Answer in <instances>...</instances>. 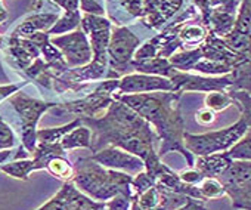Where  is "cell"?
<instances>
[{
    "label": "cell",
    "instance_id": "cell-1",
    "mask_svg": "<svg viewBox=\"0 0 251 210\" xmlns=\"http://www.w3.org/2000/svg\"><path fill=\"white\" fill-rule=\"evenodd\" d=\"M80 120L92 131V153L108 145L121 148L139 157L145 164L147 173L155 181L172 170L160 160L155 151V144L160 141L157 132L126 104L114 99L100 117H84Z\"/></svg>",
    "mask_w": 251,
    "mask_h": 210
},
{
    "label": "cell",
    "instance_id": "cell-2",
    "mask_svg": "<svg viewBox=\"0 0 251 210\" xmlns=\"http://www.w3.org/2000/svg\"><path fill=\"white\" fill-rule=\"evenodd\" d=\"M180 92H150V93H112V98L127 105L151 126H154L161 147L160 158L170 151H179L189 167H194V154L183 145L185 123L180 111Z\"/></svg>",
    "mask_w": 251,
    "mask_h": 210
},
{
    "label": "cell",
    "instance_id": "cell-3",
    "mask_svg": "<svg viewBox=\"0 0 251 210\" xmlns=\"http://www.w3.org/2000/svg\"><path fill=\"white\" fill-rule=\"evenodd\" d=\"M73 166V184L92 200L108 201L118 194L132 197V175L106 169L90 157H78Z\"/></svg>",
    "mask_w": 251,
    "mask_h": 210
},
{
    "label": "cell",
    "instance_id": "cell-4",
    "mask_svg": "<svg viewBox=\"0 0 251 210\" xmlns=\"http://www.w3.org/2000/svg\"><path fill=\"white\" fill-rule=\"evenodd\" d=\"M9 104L18 116L23 147L33 154L37 145V123L43 113L58 107V104L30 98L23 92H17L9 96Z\"/></svg>",
    "mask_w": 251,
    "mask_h": 210
},
{
    "label": "cell",
    "instance_id": "cell-5",
    "mask_svg": "<svg viewBox=\"0 0 251 210\" xmlns=\"http://www.w3.org/2000/svg\"><path fill=\"white\" fill-rule=\"evenodd\" d=\"M248 131V126L242 119H239L235 125L201 135L186 133L183 135L185 148L194 156H208L214 153H225L230 147H233Z\"/></svg>",
    "mask_w": 251,
    "mask_h": 210
},
{
    "label": "cell",
    "instance_id": "cell-6",
    "mask_svg": "<svg viewBox=\"0 0 251 210\" xmlns=\"http://www.w3.org/2000/svg\"><path fill=\"white\" fill-rule=\"evenodd\" d=\"M121 6L135 17H142L150 28H160L182 6L183 0H120Z\"/></svg>",
    "mask_w": 251,
    "mask_h": 210
},
{
    "label": "cell",
    "instance_id": "cell-7",
    "mask_svg": "<svg viewBox=\"0 0 251 210\" xmlns=\"http://www.w3.org/2000/svg\"><path fill=\"white\" fill-rule=\"evenodd\" d=\"M139 45V37L135 36L127 27H111L106 53L108 62L117 74L130 70V62L133 61V55Z\"/></svg>",
    "mask_w": 251,
    "mask_h": 210
},
{
    "label": "cell",
    "instance_id": "cell-8",
    "mask_svg": "<svg viewBox=\"0 0 251 210\" xmlns=\"http://www.w3.org/2000/svg\"><path fill=\"white\" fill-rule=\"evenodd\" d=\"M50 43L55 45L68 67H84L92 61V46L83 28H75L70 34L52 37Z\"/></svg>",
    "mask_w": 251,
    "mask_h": 210
},
{
    "label": "cell",
    "instance_id": "cell-9",
    "mask_svg": "<svg viewBox=\"0 0 251 210\" xmlns=\"http://www.w3.org/2000/svg\"><path fill=\"white\" fill-rule=\"evenodd\" d=\"M93 161L99 163L100 166L106 167V169H112V170H120V172H126V173H139L142 170H145V164L144 161L127 153L121 148L108 145L96 153H93L92 156H89Z\"/></svg>",
    "mask_w": 251,
    "mask_h": 210
},
{
    "label": "cell",
    "instance_id": "cell-10",
    "mask_svg": "<svg viewBox=\"0 0 251 210\" xmlns=\"http://www.w3.org/2000/svg\"><path fill=\"white\" fill-rule=\"evenodd\" d=\"M118 93H150L173 92V83L167 77L151 74H127L118 79Z\"/></svg>",
    "mask_w": 251,
    "mask_h": 210
},
{
    "label": "cell",
    "instance_id": "cell-11",
    "mask_svg": "<svg viewBox=\"0 0 251 210\" xmlns=\"http://www.w3.org/2000/svg\"><path fill=\"white\" fill-rule=\"evenodd\" d=\"M58 20H59V17L55 12L34 14V15L27 17L23 23H20L9 36L11 37H23V39H27L31 34H34V33L48 31Z\"/></svg>",
    "mask_w": 251,
    "mask_h": 210
},
{
    "label": "cell",
    "instance_id": "cell-12",
    "mask_svg": "<svg viewBox=\"0 0 251 210\" xmlns=\"http://www.w3.org/2000/svg\"><path fill=\"white\" fill-rule=\"evenodd\" d=\"M232 163L227 153H214L208 156H197L194 169H197L204 178H219Z\"/></svg>",
    "mask_w": 251,
    "mask_h": 210
},
{
    "label": "cell",
    "instance_id": "cell-13",
    "mask_svg": "<svg viewBox=\"0 0 251 210\" xmlns=\"http://www.w3.org/2000/svg\"><path fill=\"white\" fill-rule=\"evenodd\" d=\"M61 145L65 151L75 150V148L90 150V147H92V131L87 126L81 125V126L73 129L71 132H68L61 139Z\"/></svg>",
    "mask_w": 251,
    "mask_h": 210
},
{
    "label": "cell",
    "instance_id": "cell-14",
    "mask_svg": "<svg viewBox=\"0 0 251 210\" xmlns=\"http://www.w3.org/2000/svg\"><path fill=\"white\" fill-rule=\"evenodd\" d=\"M83 122L80 119H75L74 122L65 125V126H59V128H53V129H39L37 131V142H45V144H56L61 142V139L71 132L73 129L81 126Z\"/></svg>",
    "mask_w": 251,
    "mask_h": 210
},
{
    "label": "cell",
    "instance_id": "cell-15",
    "mask_svg": "<svg viewBox=\"0 0 251 210\" xmlns=\"http://www.w3.org/2000/svg\"><path fill=\"white\" fill-rule=\"evenodd\" d=\"M0 170L8 173L12 178L27 181L28 179V175L36 170V166H34L33 158L31 160L24 158V160H14V161L6 163V164H0Z\"/></svg>",
    "mask_w": 251,
    "mask_h": 210
},
{
    "label": "cell",
    "instance_id": "cell-16",
    "mask_svg": "<svg viewBox=\"0 0 251 210\" xmlns=\"http://www.w3.org/2000/svg\"><path fill=\"white\" fill-rule=\"evenodd\" d=\"M155 186L160 194V203H158L157 210H177L182 206H185L189 198L183 194H177V192L169 191L163 186H158L157 184H155Z\"/></svg>",
    "mask_w": 251,
    "mask_h": 210
},
{
    "label": "cell",
    "instance_id": "cell-17",
    "mask_svg": "<svg viewBox=\"0 0 251 210\" xmlns=\"http://www.w3.org/2000/svg\"><path fill=\"white\" fill-rule=\"evenodd\" d=\"M81 24V15H80V11H75V12H65L46 33L49 36L52 34H62V33H67V31H73L75 28H78Z\"/></svg>",
    "mask_w": 251,
    "mask_h": 210
},
{
    "label": "cell",
    "instance_id": "cell-18",
    "mask_svg": "<svg viewBox=\"0 0 251 210\" xmlns=\"http://www.w3.org/2000/svg\"><path fill=\"white\" fill-rule=\"evenodd\" d=\"M207 30L204 26L200 24H185L179 31V40L182 46H191L198 45L207 37Z\"/></svg>",
    "mask_w": 251,
    "mask_h": 210
},
{
    "label": "cell",
    "instance_id": "cell-19",
    "mask_svg": "<svg viewBox=\"0 0 251 210\" xmlns=\"http://www.w3.org/2000/svg\"><path fill=\"white\" fill-rule=\"evenodd\" d=\"M226 93L233 99L241 111V119L245 122L248 129L251 128V95L245 90H226Z\"/></svg>",
    "mask_w": 251,
    "mask_h": 210
},
{
    "label": "cell",
    "instance_id": "cell-20",
    "mask_svg": "<svg viewBox=\"0 0 251 210\" xmlns=\"http://www.w3.org/2000/svg\"><path fill=\"white\" fill-rule=\"evenodd\" d=\"M46 169L56 178L68 182V181H73V176H74V166L65 158V157H53L49 160Z\"/></svg>",
    "mask_w": 251,
    "mask_h": 210
},
{
    "label": "cell",
    "instance_id": "cell-21",
    "mask_svg": "<svg viewBox=\"0 0 251 210\" xmlns=\"http://www.w3.org/2000/svg\"><path fill=\"white\" fill-rule=\"evenodd\" d=\"M198 189L201 194V198L204 201L211 200V198H220L223 197L225 192V186L220 182L219 178H204L200 184H198Z\"/></svg>",
    "mask_w": 251,
    "mask_h": 210
},
{
    "label": "cell",
    "instance_id": "cell-22",
    "mask_svg": "<svg viewBox=\"0 0 251 210\" xmlns=\"http://www.w3.org/2000/svg\"><path fill=\"white\" fill-rule=\"evenodd\" d=\"M204 104H205V107L210 108L211 111L219 113V111L226 110L230 104H233V99L226 93V90H213V92L207 93Z\"/></svg>",
    "mask_w": 251,
    "mask_h": 210
},
{
    "label": "cell",
    "instance_id": "cell-23",
    "mask_svg": "<svg viewBox=\"0 0 251 210\" xmlns=\"http://www.w3.org/2000/svg\"><path fill=\"white\" fill-rule=\"evenodd\" d=\"M226 153L232 160L251 161V131H247L245 135L233 147H230Z\"/></svg>",
    "mask_w": 251,
    "mask_h": 210
},
{
    "label": "cell",
    "instance_id": "cell-24",
    "mask_svg": "<svg viewBox=\"0 0 251 210\" xmlns=\"http://www.w3.org/2000/svg\"><path fill=\"white\" fill-rule=\"evenodd\" d=\"M135 200L141 210H157L158 203H160V194H158L157 186L154 185L152 188H150L148 191H145Z\"/></svg>",
    "mask_w": 251,
    "mask_h": 210
},
{
    "label": "cell",
    "instance_id": "cell-25",
    "mask_svg": "<svg viewBox=\"0 0 251 210\" xmlns=\"http://www.w3.org/2000/svg\"><path fill=\"white\" fill-rule=\"evenodd\" d=\"M15 144H17V138L12 128L0 116V151L11 150L15 147Z\"/></svg>",
    "mask_w": 251,
    "mask_h": 210
},
{
    "label": "cell",
    "instance_id": "cell-26",
    "mask_svg": "<svg viewBox=\"0 0 251 210\" xmlns=\"http://www.w3.org/2000/svg\"><path fill=\"white\" fill-rule=\"evenodd\" d=\"M105 206L108 210H130L132 209V197L118 194L112 197L111 200L105 201Z\"/></svg>",
    "mask_w": 251,
    "mask_h": 210
},
{
    "label": "cell",
    "instance_id": "cell-27",
    "mask_svg": "<svg viewBox=\"0 0 251 210\" xmlns=\"http://www.w3.org/2000/svg\"><path fill=\"white\" fill-rule=\"evenodd\" d=\"M195 120L198 125L201 126H210L216 122V113L211 111L210 108L204 107V108H200L195 114Z\"/></svg>",
    "mask_w": 251,
    "mask_h": 210
},
{
    "label": "cell",
    "instance_id": "cell-28",
    "mask_svg": "<svg viewBox=\"0 0 251 210\" xmlns=\"http://www.w3.org/2000/svg\"><path fill=\"white\" fill-rule=\"evenodd\" d=\"M80 2V9L81 11H84L86 14H89V15H96V17H102L103 15V8L98 3V2H95V0H78Z\"/></svg>",
    "mask_w": 251,
    "mask_h": 210
},
{
    "label": "cell",
    "instance_id": "cell-29",
    "mask_svg": "<svg viewBox=\"0 0 251 210\" xmlns=\"http://www.w3.org/2000/svg\"><path fill=\"white\" fill-rule=\"evenodd\" d=\"M179 178H180L183 182L191 184V185H198V184L204 179V176H202L197 169H194V167H189L188 170L180 172V173H179Z\"/></svg>",
    "mask_w": 251,
    "mask_h": 210
},
{
    "label": "cell",
    "instance_id": "cell-30",
    "mask_svg": "<svg viewBox=\"0 0 251 210\" xmlns=\"http://www.w3.org/2000/svg\"><path fill=\"white\" fill-rule=\"evenodd\" d=\"M204 201H201V200H195V198H188V201H186V204L185 206H182L180 209H177V210H204L205 207H204V204H202Z\"/></svg>",
    "mask_w": 251,
    "mask_h": 210
},
{
    "label": "cell",
    "instance_id": "cell-31",
    "mask_svg": "<svg viewBox=\"0 0 251 210\" xmlns=\"http://www.w3.org/2000/svg\"><path fill=\"white\" fill-rule=\"evenodd\" d=\"M11 157H12L11 150H2V151H0V164H5V161L9 160Z\"/></svg>",
    "mask_w": 251,
    "mask_h": 210
},
{
    "label": "cell",
    "instance_id": "cell-32",
    "mask_svg": "<svg viewBox=\"0 0 251 210\" xmlns=\"http://www.w3.org/2000/svg\"><path fill=\"white\" fill-rule=\"evenodd\" d=\"M6 18H8V12H6V9L2 6V0H0V23H3Z\"/></svg>",
    "mask_w": 251,
    "mask_h": 210
},
{
    "label": "cell",
    "instance_id": "cell-33",
    "mask_svg": "<svg viewBox=\"0 0 251 210\" xmlns=\"http://www.w3.org/2000/svg\"><path fill=\"white\" fill-rule=\"evenodd\" d=\"M2 42H3V37L0 36V48H2Z\"/></svg>",
    "mask_w": 251,
    "mask_h": 210
},
{
    "label": "cell",
    "instance_id": "cell-34",
    "mask_svg": "<svg viewBox=\"0 0 251 210\" xmlns=\"http://www.w3.org/2000/svg\"><path fill=\"white\" fill-rule=\"evenodd\" d=\"M248 131H251V128H250V129H248Z\"/></svg>",
    "mask_w": 251,
    "mask_h": 210
},
{
    "label": "cell",
    "instance_id": "cell-35",
    "mask_svg": "<svg viewBox=\"0 0 251 210\" xmlns=\"http://www.w3.org/2000/svg\"><path fill=\"white\" fill-rule=\"evenodd\" d=\"M204 210H207V209H204Z\"/></svg>",
    "mask_w": 251,
    "mask_h": 210
}]
</instances>
